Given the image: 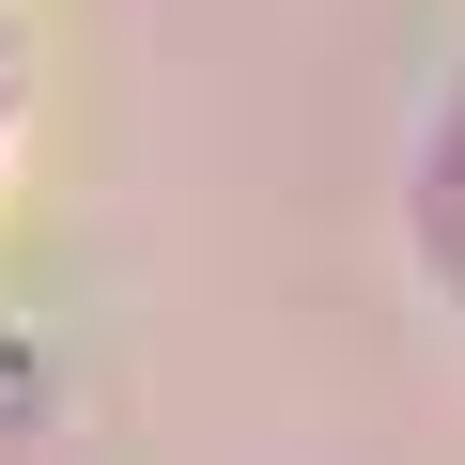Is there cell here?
<instances>
[{"mask_svg":"<svg viewBox=\"0 0 465 465\" xmlns=\"http://www.w3.org/2000/svg\"><path fill=\"white\" fill-rule=\"evenodd\" d=\"M403 249H419V295H434V311H465V63L434 78L419 155H403Z\"/></svg>","mask_w":465,"mask_h":465,"instance_id":"6da1fadb","label":"cell"},{"mask_svg":"<svg viewBox=\"0 0 465 465\" xmlns=\"http://www.w3.org/2000/svg\"><path fill=\"white\" fill-rule=\"evenodd\" d=\"M0 94H16V32H0Z\"/></svg>","mask_w":465,"mask_h":465,"instance_id":"7a4b0ae2","label":"cell"}]
</instances>
